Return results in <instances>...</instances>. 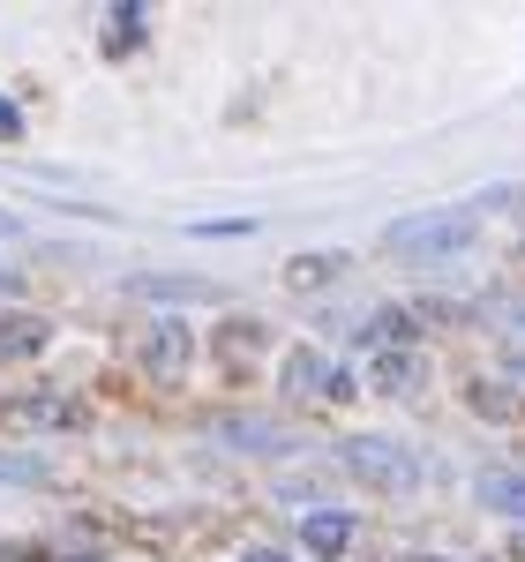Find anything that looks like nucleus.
Listing matches in <instances>:
<instances>
[{
    "label": "nucleus",
    "instance_id": "nucleus-4",
    "mask_svg": "<svg viewBox=\"0 0 525 562\" xmlns=\"http://www.w3.org/2000/svg\"><path fill=\"white\" fill-rule=\"evenodd\" d=\"M286 390H331V397H346L353 390V375H331V360H323V352H293V360H286Z\"/></svg>",
    "mask_w": 525,
    "mask_h": 562
},
{
    "label": "nucleus",
    "instance_id": "nucleus-9",
    "mask_svg": "<svg viewBox=\"0 0 525 562\" xmlns=\"http://www.w3.org/2000/svg\"><path fill=\"white\" fill-rule=\"evenodd\" d=\"M338 270H346V256H315V262H293V270H286V278H293V285H323V278H338Z\"/></svg>",
    "mask_w": 525,
    "mask_h": 562
},
{
    "label": "nucleus",
    "instance_id": "nucleus-5",
    "mask_svg": "<svg viewBox=\"0 0 525 562\" xmlns=\"http://www.w3.org/2000/svg\"><path fill=\"white\" fill-rule=\"evenodd\" d=\"M346 540H353L346 510H315V518H308V555H346Z\"/></svg>",
    "mask_w": 525,
    "mask_h": 562
},
{
    "label": "nucleus",
    "instance_id": "nucleus-1",
    "mask_svg": "<svg viewBox=\"0 0 525 562\" xmlns=\"http://www.w3.org/2000/svg\"><path fill=\"white\" fill-rule=\"evenodd\" d=\"M473 225H481V211H413L383 225V248L391 256H458V248H473Z\"/></svg>",
    "mask_w": 525,
    "mask_h": 562
},
{
    "label": "nucleus",
    "instance_id": "nucleus-2",
    "mask_svg": "<svg viewBox=\"0 0 525 562\" xmlns=\"http://www.w3.org/2000/svg\"><path fill=\"white\" fill-rule=\"evenodd\" d=\"M346 465L360 480H376V487H413V480H421V458H413V450H398V442H368V435H353V442H346Z\"/></svg>",
    "mask_w": 525,
    "mask_h": 562
},
{
    "label": "nucleus",
    "instance_id": "nucleus-8",
    "mask_svg": "<svg viewBox=\"0 0 525 562\" xmlns=\"http://www.w3.org/2000/svg\"><path fill=\"white\" fill-rule=\"evenodd\" d=\"M38 346H45V323H31V315L8 323V315H0V352H8V360H31Z\"/></svg>",
    "mask_w": 525,
    "mask_h": 562
},
{
    "label": "nucleus",
    "instance_id": "nucleus-7",
    "mask_svg": "<svg viewBox=\"0 0 525 562\" xmlns=\"http://www.w3.org/2000/svg\"><path fill=\"white\" fill-rule=\"evenodd\" d=\"M481 503H488V510H511V518H525V473H488V480H481Z\"/></svg>",
    "mask_w": 525,
    "mask_h": 562
},
{
    "label": "nucleus",
    "instance_id": "nucleus-15",
    "mask_svg": "<svg viewBox=\"0 0 525 562\" xmlns=\"http://www.w3.org/2000/svg\"><path fill=\"white\" fill-rule=\"evenodd\" d=\"M0 293H8V270H0Z\"/></svg>",
    "mask_w": 525,
    "mask_h": 562
},
{
    "label": "nucleus",
    "instance_id": "nucleus-3",
    "mask_svg": "<svg viewBox=\"0 0 525 562\" xmlns=\"http://www.w3.org/2000/svg\"><path fill=\"white\" fill-rule=\"evenodd\" d=\"M143 360H150L158 375H180V368L196 360V338H188V323H158V330L143 338Z\"/></svg>",
    "mask_w": 525,
    "mask_h": 562
},
{
    "label": "nucleus",
    "instance_id": "nucleus-10",
    "mask_svg": "<svg viewBox=\"0 0 525 562\" xmlns=\"http://www.w3.org/2000/svg\"><path fill=\"white\" fill-rule=\"evenodd\" d=\"M376 383H383V390H405V383H413V360H405V352H383V360H376Z\"/></svg>",
    "mask_w": 525,
    "mask_h": 562
},
{
    "label": "nucleus",
    "instance_id": "nucleus-11",
    "mask_svg": "<svg viewBox=\"0 0 525 562\" xmlns=\"http://www.w3.org/2000/svg\"><path fill=\"white\" fill-rule=\"evenodd\" d=\"M8 480H45V465L38 458H0V487H8Z\"/></svg>",
    "mask_w": 525,
    "mask_h": 562
},
{
    "label": "nucleus",
    "instance_id": "nucleus-13",
    "mask_svg": "<svg viewBox=\"0 0 525 562\" xmlns=\"http://www.w3.org/2000/svg\"><path fill=\"white\" fill-rule=\"evenodd\" d=\"M15 233H23V217H15V211H0V240H15Z\"/></svg>",
    "mask_w": 525,
    "mask_h": 562
},
{
    "label": "nucleus",
    "instance_id": "nucleus-14",
    "mask_svg": "<svg viewBox=\"0 0 525 562\" xmlns=\"http://www.w3.org/2000/svg\"><path fill=\"white\" fill-rule=\"evenodd\" d=\"M241 562H286V555H278V548H248Z\"/></svg>",
    "mask_w": 525,
    "mask_h": 562
},
{
    "label": "nucleus",
    "instance_id": "nucleus-6",
    "mask_svg": "<svg viewBox=\"0 0 525 562\" xmlns=\"http://www.w3.org/2000/svg\"><path fill=\"white\" fill-rule=\"evenodd\" d=\"M135 301H219V285H203V278H135Z\"/></svg>",
    "mask_w": 525,
    "mask_h": 562
},
{
    "label": "nucleus",
    "instance_id": "nucleus-12",
    "mask_svg": "<svg viewBox=\"0 0 525 562\" xmlns=\"http://www.w3.org/2000/svg\"><path fill=\"white\" fill-rule=\"evenodd\" d=\"M15 128H23V113H15V105L0 98V135H15Z\"/></svg>",
    "mask_w": 525,
    "mask_h": 562
}]
</instances>
